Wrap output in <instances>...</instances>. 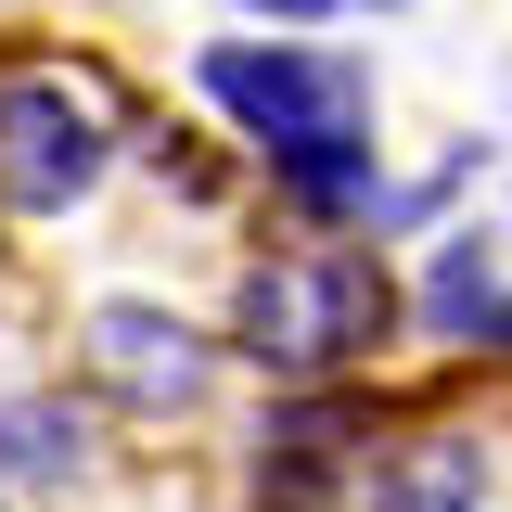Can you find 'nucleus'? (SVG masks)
Here are the masks:
<instances>
[{"mask_svg": "<svg viewBox=\"0 0 512 512\" xmlns=\"http://www.w3.org/2000/svg\"><path fill=\"white\" fill-rule=\"evenodd\" d=\"M244 13H269V26H320V13H346V0H244Z\"/></svg>", "mask_w": 512, "mask_h": 512, "instance_id": "obj_8", "label": "nucleus"}, {"mask_svg": "<svg viewBox=\"0 0 512 512\" xmlns=\"http://www.w3.org/2000/svg\"><path fill=\"white\" fill-rule=\"evenodd\" d=\"M410 320H423V333H448V346H500V359H512V295L487 282V244H474V231L423 269V308H410Z\"/></svg>", "mask_w": 512, "mask_h": 512, "instance_id": "obj_6", "label": "nucleus"}, {"mask_svg": "<svg viewBox=\"0 0 512 512\" xmlns=\"http://www.w3.org/2000/svg\"><path fill=\"white\" fill-rule=\"evenodd\" d=\"M397 320H410V295L359 244H295V256H256L244 282H231V346H244L256 372H282V384L359 372Z\"/></svg>", "mask_w": 512, "mask_h": 512, "instance_id": "obj_1", "label": "nucleus"}, {"mask_svg": "<svg viewBox=\"0 0 512 512\" xmlns=\"http://www.w3.org/2000/svg\"><path fill=\"white\" fill-rule=\"evenodd\" d=\"M90 384L128 397L141 423H180V410H205V384H218V346L180 308H154V295H103L90 308Z\"/></svg>", "mask_w": 512, "mask_h": 512, "instance_id": "obj_4", "label": "nucleus"}, {"mask_svg": "<svg viewBox=\"0 0 512 512\" xmlns=\"http://www.w3.org/2000/svg\"><path fill=\"white\" fill-rule=\"evenodd\" d=\"M0 461L52 487V474H77V461H90V423H77L64 397H0Z\"/></svg>", "mask_w": 512, "mask_h": 512, "instance_id": "obj_7", "label": "nucleus"}, {"mask_svg": "<svg viewBox=\"0 0 512 512\" xmlns=\"http://www.w3.org/2000/svg\"><path fill=\"white\" fill-rule=\"evenodd\" d=\"M346 512H487V448L474 436H397L372 448V474L346 487Z\"/></svg>", "mask_w": 512, "mask_h": 512, "instance_id": "obj_5", "label": "nucleus"}, {"mask_svg": "<svg viewBox=\"0 0 512 512\" xmlns=\"http://www.w3.org/2000/svg\"><path fill=\"white\" fill-rule=\"evenodd\" d=\"M192 90L269 154V180L333 167V154H372V77L346 52H295V39H218L192 64Z\"/></svg>", "mask_w": 512, "mask_h": 512, "instance_id": "obj_2", "label": "nucleus"}, {"mask_svg": "<svg viewBox=\"0 0 512 512\" xmlns=\"http://www.w3.org/2000/svg\"><path fill=\"white\" fill-rule=\"evenodd\" d=\"M116 167V128L77 77H0V205L13 218H64Z\"/></svg>", "mask_w": 512, "mask_h": 512, "instance_id": "obj_3", "label": "nucleus"}]
</instances>
